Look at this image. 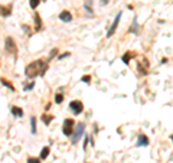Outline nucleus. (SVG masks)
<instances>
[{
	"instance_id": "1",
	"label": "nucleus",
	"mask_w": 173,
	"mask_h": 163,
	"mask_svg": "<svg viewBox=\"0 0 173 163\" xmlns=\"http://www.w3.org/2000/svg\"><path fill=\"white\" fill-rule=\"evenodd\" d=\"M46 71H48V62H45V61H42V59H38V61L30 62V64L25 68V75H26V78H29V80H33V78H36V76H43L46 74Z\"/></svg>"
},
{
	"instance_id": "2",
	"label": "nucleus",
	"mask_w": 173,
	"mask_h": 163,
	"mask_svg": "<svg viewBox=\"0 0 173 163\" xmlns=\"http://www.w3.org/2000/svg\"><path fill=\"white\" fill-rule=\"evenodd\" d=\"M84 131H85V124H84V123H78V124L75 126V130L72 133V136H71V143H72V144H76L78 141L81 140Z\"/></svg>"
},
{
	"instance_id": "3",
	"label": "nucleus",
	"mask_w": 173,
	"mask_h": 163,
	"mask_svg": "<svg viewBox=\"0 0 173 163\" xmlns=\"http://www.w3.org/2000/svg\"><path fill=\"white\" fill-rule=\"evenodd\" d=\"M74 130H75V121L72 119H65L64 124H62V133H64L65 136L71 137L72 133H74Z\"/></svg>"
},
{
	"instance_id": "4",
	"label": "nucleus",
	"mask_w": 173,
	"mask_h": 163,
	"mask_svg": "<svg viewBox=\"0 0 173 163\" xmlns=\"http://www.w3.org/2000/svg\"><path fill=\"white\" fill-rule=\"evenodd\" d=\"M5 46H6V51L16 58V56H17V46H16V44H15L13 38L7 36V38H6V41H5Z\"/></svg>"
},
{
	"instance_id": "5",
	"label": "nucleus",
	"mask_w": 173,
	"mask_h": 163,
	"mask_svg": "<svg viewBox=\"0 0 173 163\" xmlns=\"http://www.w3.org/2000/svg\"><path fill=\"white\" fill-rule=\"evenodd\" d=\"M121 15H123V12H118L117 13V16H115V19L113 20V23H111V26L108 27V30H107V38H111L114 35V32L117 30V27H118V23H120V19H121Z\"/></svg>"
},
{
	"instance_id": "6",
	"label": "nucleus",
	"mask_w": 173,
	"mask_h": 163,
	"mask_svg": "<svg viewBox=\"0 0 173 163\" xmlns=\"http://www.w3.org/2000/svg\"><path fill=\"white\" fill-rule=\"evenodd\" d=\"M69 108H71V111L74 113L75 115H78V114H81L82 111H84V104L79 101V100H72L69 103Z\"/></svg>"
},
{
	"instance_id": "7",
	"label": "nucleus",
	"mask_w": 173,
	"mask_h": 163,
	"mask_svg": "<svg viewBox=\"0 0 173 163\" xmlns=\"http://www.w3.org/2000/svg\"><path fill=\"white\" fill-rule=\"evenodd\" d=\"M149 143H150L149 137H147L146 134H140V136L137 137L136 146H137V147H146V146H149Z\"/></svg>"
},
{
	"instance_id": "8",
	"label": "nucleus",
	"mask_w": 173,
	"mask_h": 163,
	"mask_svg": "<svg viewBox=\"0 0 173 163\" xmlns=\"http://www.w3.org/2000/svg\"><path fill=\"white\" fill-rule=\"evenodd\" d=\"M59 20L61 22H64V23H69L72 22V15H71V12L69 10H64V12H61L59 13Z\"/></svg>"
},
{
	"instance_id": "9",
	"label": "nucleus",
	"mask_w": 173,
	"mask_h": 163,
	"mask_svg": "<svg viewBox=\"0 0 173 163\" xmlns=\"http://www.w3.org/2000/svg\"><path fill=\"white\" fill-rule=\"evenodd\" d=\"M12 15V5H9L7 7L6 6H0V16L7 17Z\"/></svg>"
},
{
	"instance_id": "10",
	"label": "nucleus",
	"mask_w": 173,
	"mask_h": 163,
	"mask_svg": "<svg viewBox=\"0 0 173 163\" xmlns=\"http://www.w3.org/2000/svg\"><path fill=\"white\" fill-rule=\"evenodd\" d=\"M33 19H35V32H39L41 29H42V19H41V16H39V13H35V16H33Z\"/></svg>"
},
{
	"instance_id": "11",
	"label": "nucleus",
	"mask_w": 173,
	"mask_h": 163,
	"mask_svg": "<svg viewBox=\"0 0 173 163\" xmlns=\"http://www.w3.org/2000/svg\"><path fill=\"white\" fill-rule=\"evenodd\" d=\"M133 56H134V54H133L131 51H127V52H125V54L123 55V56H121V61L124 62L125 65H129L130 61H131V58H133Z\"/></svg>"
},
{
	"instance_id": "12",
	"label": "nucleus",
	"mask_w": 173,
	"mask_h": 163,
	"mask_svg": "<svg viewBox=\"0 0 173 163\" xmlns=\"http://www.w3.org/2000/svg\"><path fill=\"white\" fill-rule=\"evenodd\" d=\"M10 113L15 115V117H23V110H22L20 107H16V105L10 108Z\"/></svg>"
},
{
	"instance_id": "13",
	"label": "nucleus",
	"mask_w": 173,
	"mask_h": 163,
	"mask_svg": "<svg viewBox=\"0 0 173 163\" xmlns=\"http://www.w3.org/2000/svg\"><path fill=\"white\" fill-rule=\"evenodd\" d=\"M49 153H51V147H49V146H45L42 150H41V154H39V158L42 159V160H45V159L49 156Z\"/></svg>"
},
{
	"instance_id": "14",
	"label": "nucleus",
	"mask_w": 173,
	"mask_h": 163,
	"mask_svg": "<svg viewBox=\"0 0 173 163\" xmlns=\"http://www.w3.org/2000/svg\"><path fill=\"white\" fill-rule=\"evenodd\" d=\"M30 131H32V134H36V131H38V127H36V117H30Z\"/></svg>"
},
{
	"instance_id": "15",
	"label": "nucleus",
	"mask_w": 173,
	"mask_h": 163,
	"mask_svg": "<svg viewBox=\"0 0 173 163\" xmlns=\"http://www.w3.org/2000/svg\"><path fill=\"white\" fill-rule=\"evenodd\" d=\"M0 82H2V84H3L6 88H9L10 91H15V87H13L10 82H9V80H6V78H2V76H0Z\"/></svg>"
},
{
	"instance_id": "16",
	"label": "nucleus",
	"mask_w": 173,
	"mask_h": 163,
	"mask_svg": "<svg viewBox=\"0 0 173 163\" xmlns=\"http://www.w3.org/2000/svg\"><path fill=\"white\" fill-rule=\"evenodd\" d=\"M41 119H42V121L45 123V124L49 126V123H51V121L54 120V115H52V114H43Z\"/></svg>"
},
{
	"instance_id": "17",
	"label": "nucleus",
	"mask_w": 173,
	"mask_h": 163,
	"mask_svg": "<svg viewBox=\"0 0 173 163\" xmlns=\"http://www.w3.org/2000/svg\"><path fill=\"white\" fill-rule=\"evenodd\" d=\"M84 7H85V10L88 13H94V9H92V0H86L85 3H84Z\"/></svg>"
},
{
	"instance_id": "18",
	"label": "nucleus",
	"mask_w": 173,
	"mask_h": 163,
	"mask_svg": "<svg viewBox=\"0 0 173 163\" xmlns=\"http://www.w3.org/2000/svg\"><path fill=\"white\" fill-rule=\"evenodd\" d=\"M64 101V94L62 93H56L55 94V104H61Z\"/></svg>"
},
{
	"instance_id": "19",
	"label": "nucleus",
	"mask_w": 173,
	"mask_h": 163,
	"mask_svg": "<svg viewBox=\"0 0 173 163\" xmlns=\"http://www.w3.org/2000/svg\"><path fill=\"white\" fill-rule=\"evenodd\" d=\"M39 3H41V0H29V5H30V7H32L33 10L39 6Z\"/></svg>"
},
{
	"instance_id": "20",
	"label": "nucleus",
	"mask_w": 173,
	"mask_h": 163,
	"mask_svg": "<svg viewBox=\"0 0 173 163\" xmlns=\"http://www.w3.org/2000/svg\"><path fill=\"white\" fill-rule=\"evenodd\" d=\"M41 160H42L41 158H27L26 162H27V163H42Z\"/></svg>"
},
{
	"instance_id": "21",
	"label": "nucleus",
	"mask_w": 173,
	"mask_h": 163,
	"mask_svg": "<svg viewBox=\"0 0 173 163\" xmlns=\"http://www.w3.org/2000/svg\"><path fill=\"white\" fill-rule=\"evenodd\" d=\"M130 32H133L134 33V35H137V33H139V27H137V23H133V26L130 27Z\"/></svg>"
},
{
	"instance_id": "22",
	"label": "nucleus",
	"mask_w": 173,
	"mask_h": 163,
	"mask_svg": "<svg viewBox=\"0 0 173 163\" xmlns=\"http://www.w3.org/2000/svg\"><path fill=\"white\" fill-rule=\"evenodd\" d=\"M56 55H58V49L55 48L54 51H51V54H49V58H48V61H51V59H52V58H55Z\"/></svg>"
},
{
	"instance_id": "23",
	"label": "nucleus",
	"mask_w": 173,
	"mask_h": 163,
	"mask_svg": "<svg viewBox=\"0 0 173 163\" xmlns=\"http://www.w3.org/2000/svg\"><path fill=\"white\" fill-rule=\"evenodd\" d=\"M81 81L85 82V84H90V82H91V75H84L81 78Z\"/></svg>"
},
{
	"instance_id": "24",
	"label": "nucleus",
	"mask_w": 173,
	"mask_h": 163,
	"mask_svg": "<svg viewBox=\"0 0 173 163\" xmlns=\"http://www.w3.org/2000/svg\"><path fill=\"white\" fill-rule=\"evenodd\" d=\"M66 56H71V52H65V54L58 55V58H56V59H64V58H66Z\"/></svg>"
},
{
	"instance_id": "25",
	"label": "nucleus",
	"mask_w": 173,
	"mask_h": 163,
	"mask_svg": "<svg viewBox=\"0 0 173 163\" xmlns=\"http://www.w3.org/2000/svg\"><path fill=\"white\" fill-rule=\"evenodd\" d=\"M22 29H23V30H25V32H26L27 35H29V36L32 35V30H30V27H27L26 25H23V26H22Z\"/></svg>"
},
{
	"instance_id": "26",
	"label": "nucleus",
	"mask_w": 173,
	"mask_h": 163,
	"mask_svg": "<svg viewBox=\"0 0 173 163\" xmlns=\"http://www.w3.org/2000/svg\"><path fill=\"white\" fill-rule=\"evenodd\" d=\"M33 87H35V82H30L29 85H25V87H23V90H25V91H29V90H32Z\"/></svg>"
},
{
	"instance_id": "27",
	"label": "nucleus",
	"mask_w": 173,
	"mask_h": 163,
	"mask_svg": "<svg viewBox=\"0 0 173 163\" xmlns=\"http://www.w3.org/2000/svg\"><path fill=\"white\" fill-rule=\"evenodd\" d=\"M84 139H85V140H84V149H86V144H88V141H90V137L85 136Z\"/></svg>"
},
{
	"instance_id": "28",
	"label": "nucleus",
	"mask_w": 173,
	"mask_h": 163,
	"mask_svg": "<svg viewBox=\"0 0 173 163\" xmlns=\"http://www.w3.org/2000/svg\"><path fill=\"white\" fill-rule=\"evenodd\" d=\"M108 2H110V0H101V3H103L104 6H105V5H108Z\"/></svg>"
},
{
	"instance_id": "29",
	"label": "nucleus",
	"mask_w": 173,
	"mask_h": 163,
	"mask_svg": "<svg viewBox=\"0 0 173 163\" xmlns=\"http://www.w3.org/2000/svg\"><path fill=\"white\" fill-rule=\"evenodd\" d=\"M170 140H172V143H173V134H172V136H170Z\"/></svg>"
}]
</instances>
